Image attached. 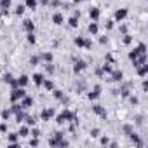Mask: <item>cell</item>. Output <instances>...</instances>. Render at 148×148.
Wrapping results in <instances>:
<instances>
[{
  "label": "cell",
  "instance_id": "f1b7e54d",
  "mask_svg": "<svg viewBox=\"0 0 148 148\" xmlns=\"http://www.w3.org/2000/svg\"><path fill=\"white\" fill-rule=\"evenodd\" d=\"M26 42H28L30 45H35V44H37V35H35V32L26 33Z\"/></svg>",
  "mask_w": 148,
  "mask_h": 148
},
{
  "label": "cell",
  "instance_id": "484cf974",
  "mask_svg": "<svg viewBox=\"0 0 148 148\" xmlns=\"http://www.w3.org/2000/svg\"><path fill=\"white\" fill-rule=\"evenodd\" d=\"M79 16H75V14H73L71 18H68V25H70V28H79Z\"/></svg>",
  "mask_w": 148,
  "mask_h": 148
},
{
  "label": "cell",
  "instance_id": "bcb514c9",
  "mask_svg": "<svg viewBox=\"0 0 148 148\" xmlns=\"http://www.w3.org/2000/svg\"><path fill=\"white\" fill-rule=\"evenodd\" d=\"M122 129H124V132H125V134H129V132H132V131H134V129H132V125H129V124H125Z\"/></svg>",
  "mask_w": 148,
  "mask_h": 148
},
{
  "label": "cell",
  "instance_id": "8fae6325",
  "mask_svg": "<svg viewBox=\"0 0 148 148\" xmlns=\"http://www.w3.org/2000/svg\"><path fill=\"white\" fill-rule=\"evenodd\" d=\"M110 80H113V82H122V80H124V71H122V70H112Z\"/></svg>",
  "mask_w": 148,
  "mask_h": 148
},
{
  "label": "cell",
  "instance_id": "4316f807",
  "mask_svg": "<svg viewBox=\"0 0 148 148\" xmlns=\"http://www.w3.org/2000/svg\"><path fill=\"white\" fill-rule=\"evenodd\" d=\"M131 63L134 64V68H136V66H139V64H143V63H146V54H141V56H138V58H136V59H132Z\"/></svg>",
  "mask_w": 148,
  "mask_h": 148
},
{
  "label": "cell",
  "instance_id": "7c38bea8",
  "mask_svg": "<svg viewBox=\"0 0 148 148\" xmlns=\"http://www.w3.org/2000/svg\"><path fill=\"white\" fill-rule=\"evenodd\" d=\"M92 113H96V115H98V117H101V119H106V117H108L106 108H105V106H101V105H94V106H92Z\"/></svg>",
  "mask_w": 148,
  "mask_h": 148
},
{
  "label": "cell",
  "instance_id": "8d00e7d4",
  "mask_svg": "<svg viewBox=\"0 0 148 148\" xmlns=\"http://www.w3.org/2000/svg\"><path fill=\"white\" fill-rule=\"evenodd\" d=\"M12 5V0H0V7L2 9H11Z\"/></svg>",
  "mask_w": 148,
  "mask_h": 148
},
{
  "label": "cell",
  "instance_id": "681fc988",
  "mask_svg": "<svg viewBox=\"0 0 148 148\" xmlns=\"http://www.w3.org/2000/svg\"><path fill=\"white\" fill-rule=\"evenodd\" d=\"M141 89H143V91H148V80H146V79L143 80V84H141Z\"/></svg>",
  "mask_w": 148,
  "mask_h": 148
},
{
  "label": "cell",
  "instance_id": "f35d334b",
  "mask_svg": "<svg viewBox=\"0 0 148 148\" xmlns=\"http://www.w3.org/2000/svg\"><path fill=\"white\" fill-rule=\"evenodd\" d=\"M101 70H103V73H106V75H110V73H112V70H113V68H112V66H110L108 63H105V64L101 66Z\"/></svg>",
  "mask_w": 148,
  "mask_h": 148
},
{
  "label": "cell",
  "instance_id": "5b68a950",
  "mask_svg": "<svg viewBox=\"0 0 148 148\" xmlns=\"http://www.w3.org/2000/svg\"><path fill=\"white\" fill-rule=\"evenodd\" d=\"M2 82H4V84H7V86H11V89L19 87V86H18V80L14 79L12 73H4V75H2Z\"/></svg>",
  "mask_w": 148,
  "mask_h": 148
},
{
  "label": "cell",
  "instance_id": "f6af8a7d",
  "mask_svg": "<svg viewBox=\"0 0 148 148\" xmlns=\"http://www.w3.org/2000/svg\"><path fill=\"white\" fill-rule=\"evenodd\" d=\"M7 131H9V127H7V122L4 120L2 124H0V132H7Z\"/></svg>",
  "mask_w": 148,
  "mask_h": 148
},
{
  "label": "cell",
  "instance_id": "7dc6e473",
  "mask_svg": "<svg viewBox=\"0 0 148 148\" xmlns=\"http://www.w3.org/2000/svg\"><path fill=\"white\" fill-rule=\"evenodd\" d=\"M99 44H101V45H106V44H108V37H106V35L99 37Z\"/></svg>",
  "mask_w": 148,
  "mask_h": 148
},
{
  "label": "cell",
  "instance_id": "83f0119b",
  "mask_svg": "<svg viewBox=\"0 0 148 148\" xmlns=\"http://www.w3.org/2000/svg\"><path fill=\"white\" fill-rule=\"evenodd\" d=\"M0 117H2V120H9L11 117H12V112H11V108H4L2 112H0Z\"/></svg>",
  "mask_w": 148,
  "mask_h": 148
},
{
  "label": "cell",
  "instance_id": "e0dca14e",
  "mask_svg": "<svg viewBox=\"0 0 148 148\" xmlns=\"http://www.w3.org/2000/svg\"><path fill=\"white\" fill-rule=\"evenodd\" d=\"M19 105H21V108H23V110H28V108H30V106L33 105V98L26 94V96H25V98H23V99L19 101Z\"/></svg>",
  "mask_w": 148,
  "mask_h": 148
},
{
  "label": "cell",
  "instance_id": "11a10c76",
  "mask_svg": "<svg viewBox=\"0 0 148 148\" xmlns=\"http://www.w3.org/2000/svg\"><path fill=\"white\" fill-rule=\"evenodd\" d=\"M106 61H110V63H113V56H112V54H108V56H106Z\"/></svg>",
  "mask_w": 148,
  "mask_h": 148
},
{
  "label": "cell",
  "instance_id": "4fadbf2b",
  "mask_svg": "<svg viewBox=\"0 0 148 148\" xmlns=\"http://www.w3.org/2000/svg\"><path fill=\"white\" fill-rule=\"evenodd\" d=\"M136 73H138V77L145 79V77L148 75V63H143V64L136 66Z\"/></svg>",
  "mask_w": 148,
  "mask_h": 148
},
{
  "label": "cell",
  "instance_id": "ffe728a7",
  "mask_svg": "<svg viewBox=\"0 0 148 148\" xmlns=\"http://www.w3.org/2000/svg\"><path fill=\"white\" fill-rule=\"evenodd\" d=\"M87 32H89L91 35H98V33H99V25H98V21H91L89 26H87Z\"/></svg>",
  "mask_w": 148,
  "mask_h": 148
},
{
  "label": "cell",
  "instance_id": "8992f818",
  "mask_svg": "<svg viewBox=\"0 0 148 148\" xmlns=\"http://www.w3.org/2000/svg\"><path fill=\"white\" fill-rule=\"evenodd\" d=\"M86 68H87V63L84 59H73V73H75V75L82 73Z\"/></svg>",
  "mask_w": 148,
  "mask_h": 148
},
{
  "label": "cell",
  "instance_id": "f546056e",
  "mask_svg": "<svg viewBox=\"0 0 148 148\" xmlns=\"http://www.w3.org/2000/svg\"><path fill=\"white\" fill-rule=\"evenodd\" d=\"M25 11H26V5H25V4H19V5H16L14 14H16V16H23V14H25Z\"/></svg>",
  "mask_w": 148,
  "mask_h": 148
},
{
  "label": "cell",
  "instance_id": "74e56055",
  "mask_svg": "<svg viewBox=\"0 0 148 148\" xmlns=\"http://www.w3.org/2000/svg\"><path fill=\"white\" fill-rule=\"evenodd\" d=\"M44 64H45V71H47V73H51V75L56 71V66H54L52 63H44Z\"/></svg>",
  "mask_w": 148,
  "mask_h": 148
},
{
  "label": "cell",
  "instance_id": "ee69618b",
  "mask_svg": "<svg viewBox=\"0 0 148 148\" xmlns=\"http://www.w3.org/2000/svg\"><path fill=\"white\" fill-rule=\"evenodd\" d=\"M40 145V139L38 138H32L30 139V146H38Z\"/></svg>",
  "mask_w": 148,
  "mask_h": 148
},
{
  "label": "cell",
  "instance_id": "816d5d0a",
  "mask_svg": "<svg viewBox=\"0 0 148 148\" xmlns=\"http://www.w3.org/2000/svg\"><path fill=\"white\" fill-rule=\"evenodd\" d=\"M120 33H122V35L127 33V26H125V25H120Z\"/></svg>",
  "mask_w": 148,
  "mask_h": 148
},
{
  "label": "cell",
  "instance_id": "ab89813d",
  "mask_svg": "<svg viewBox=\"0 0 148 148\" xmlns=\"http://www.w3.org/2000/svg\"><path fill=\"white\" fill-rule=\"evenodd\" d=\"M127 99H129V103H131V105H134V106H136V105L139 103V99H138V98H136L134 94H129V96H127Z\"/></svg>",
  "mask_w": 148,
  "mask_h": 148
},
{
  "label": "cell",
  "instance_id": "44dd1931",
  "mask_svg": "<svg viewBox=\"0 0 148 148\" xmlns=\"http://www.w3.org/2000/svg\"><path fill=\"white\" fill-rule=\"evenodd\" d=\"M42 87L45 89V91H52L54 87H56V84H54V80H51V79H44V82H42Z\"/></svg>",
  "mask_w": 148,
  "mask_h": 148
},
{
  "label": "cell",
  "instance_id": "e575fe53",
  "mask_svg": "<svg viewBox=\"0 0 148 148\" xmlns=\"http://www.w3.org/2000/svg\"><path fill=\"white\" fill-rule=\"evenodd\" d=\"M122 42H124V45H131V44H132V35H129V33H124V37H122Z\"/></svg>",
  "mask_w": 148,
  "mask_h": 148
},
{
  "label": "cell",
  "instance_id": "60d3db41",
  "mask_svg": "<svg viewBox=\"0 0 148 148\" xmlns=\"http://www.w3.org/2000/svg\"><path fill=\"white\" fill-rule=\"evenodd\" d=\"M113 26H115V21H113V19H108V21L105 23V28H106V30H113Z\"/></svg>",
  "mask_w": 148,
  "mask_h": 148
},
{
  "label": "cell",
  "instance_id": "9a60e30c",
  "mask_svg": "<svg viewBox=\"0 0 148 148\" xmlns=\"http://www.w3.org/2000/svg\"><path fill=\"white\" fill-rule=\"evenodd\" d=\"M23 30H25L26 33H30V32H35V30H37V25H35L32 19H25V21H23Z\"/></svg>",
  "mask_w": 148,
  "mask_h": 148
},
{
  "label": "cell",
  "instance_id": "cb8c5ba5",
  "mask_svg": "<svg viewBox=\"0 0 148 148\" xmlns=\"http://www.w3.org/2000/svg\"><path fill=\"white\" fill-rule=\"evenodd\" d=\"M23 124H26L28 127H33V125H37V117H33V115H26L25 120H23Z\"/></svg>",
  "mask_w": 148,
  "mask_h": 148
},
{
  "label": "cell",
  "instance_id": "30bf717a",
  "mask_svg": "<svg viewBox=\"0 0 148 148\" xmlns=\"http://www.w3.org/2000/svg\"><path fill=\"white\" fill-rule=\"evenodd\" d=\"M56 115V112H54V108H44L42 112H40V119L44 120V122H47V120H51L52 117Z\"/></svg>",
  "mask_w": 148,
  "mask_h": 148
},
{
  "label": "cell",
  "instance_id": "836d02e7",
  "mask_svg": "<svg viewBox=\"0 0 148 148\" xmlns=\"http://www.w3.org/2000/svg\"><path fill=\"white\" fill-rule=\"evenodd\" d=\"M40 63H42V59H40L38 54H33V56L30 58V64H32V66H37V64H40Z\"/></svg>",
  "mask_w": 148,
  "mask_h": 148
},
{
  "label": "cell",
  "instance_id": "603a6c76",
  "mask_svg": "<svg viewBox=\"0 0 148 148\" xmlns=\"http://www.w3.org/2000/svg\"><path fill=\"white\" fill-rule=\"evenodd\" d=\"M18 134H19V138H28V136H30V127H28L26 124H21Z\"/></svg>",
  "mask_w": 148,
  "mask_h": 148
},
{
  "label": "cell",
  "instance_id": "9f6ffc18",
  "mask_svg": "<svg viewBox=\"0 0 148 148\" xmlns=\"http://www.w3.org/2000/svg\"><path fill=\"white\" fill-rule=\"evenodd\" d=\"M82 2V0H73V4H80Z\"/></svg>",
  "mask_w": 148,
  "mask_h": 148
},
{
  "label": "cell",
  "instance_id": "d6a6232c",
  "mask_svg": "<svg viewBox=\"0 0 148 148\" xmlns=\"http://www.w3.org/2000/svg\"><path fill=\"white\" fill-rule=\"evenodd\" d=\"M25 5H26V9H37L38 0H25Z\"/></svg>",
  "mask_w": 148,
  "mask_h": 148
},
{
  "label": "cell",
  "instance_id": "3957f363",
  "mask_svg": "<svg viewBox=\"0 0 148 148\" xmlns=\"http://www.w3.org/2000/svg\"><path fill=\"white\" fill-rule=\"evenodd\" d=\"M141 54H146V44H145V42H139L132 51H129V59L132 61V59H136V58L141 56Z\"/></svg>",
  "mask_w": 148,
  "mask_h": 148
},
{
  "label": "cell",
  "instance_id": "7a4b0ae2",
  "mask_svg": "<svg viewBox=\"0 0 148 148\" xmlns=\"http://www.w3.org/2000/svg\"><path fill=\"white\" fill-rule=\"evenodd\" d=\"M68 145H70V141L64 139V132H61V131L54 132V136L49 139V146H59V148H64V146H68Z\"/></svg>",
  "mask_w": 148,
  "mask_h": 148
},
{
  "label": "cell",
  "instance_id": "d590c367",
  "mask_svg": "<svg viewBox=\"0 0 148 148\" xmlns=\"http://www.w3.org/2000/svg\"><path fill=\"white\" fill-rule=\"evenodd\" d=\"M40 134H42V132H40V129H38V127H35V125H33V127L30 129V136H32V138H40Z\"/></svg>",
  "mask_w": 148,
  "mask_h": 148
},
{
  "label": "cell",
  "instance_id": "7402d4cb",
  "mask_svg": "<svg viewBox=\"0 0 148 148\" xmlns=\"http://www.w3.org/2000/svg\"><path fill=\"white\" fill-rule=\"evenodd\" d=\"M12 115H14V119H16V122H18V124H23V120H25V117H26L28 113L21 108L19 112H16V113H12Z\"/></svg>",
  "mask_w": 148,
  "mask_h": 148
},
{
  "label": "cell",
  "instance_id": "b9f144b4",
  "mask_svg": "<svg viewBox=\"0 0 148 148\" xmlns=\"http://www.w3.org/2000/svg\"><path fill=\"white\" fill-rule=\"evenodd\" d=\"M99 143H101L103 146H108V143H110V138H108V136H101V138H99Z\"/></svg>",
  "mask_w": 148,
  "mask_h": 148
},
{
  "label": "cell",
  "instance_id": "f907efd6",
  "mask_svg": "<svg viewBox=\"0 0 148 148\" xmlns=\"http://www.w3.org/2000/svg\"><path fill=\"white\" fill-rule=\"evenodd\" d=\"M136 124H138V125L143 124V115H138V117H136Z\"/></svg>",
  "mask_w": 148,
  "mask_h": 148
},
{
  "label": "cell",
  "instance_id": "2e32d148",
  "mask_svg": "<svg viewBox=\"0 0 148 148\" xmlns=\"http://www.w3.org/2000/svg\"><path fill=\"white\" fill-rule=\"evenodd\" d=\"M127 136H129V139H131V141H132V143H134L138 148H141V146H143V139L139 138V134H136V132L132 131V132H129Z\"/></svg>",
  "mask_w": 148,
  "mask_h": 148
},
{
  "label": "cell",
  "instance_id": "db71d44e",
  "mask_svg": "<svg viewBox=\"0 0 148 148\" xmlns=\"http://www.w3.org/2000/svg\"><path fill=\"white\" fill-rule=\"evenodd\" d=\"M59 4H61L59 0H51V5H52V7H56V5H59Z\"/></svg>",
  "mask_w": 148,
  "mask_h": 148
},
{
  "label": "cell",
  "instance_id": "d6986e66",
  "mask_svg": "<svg viewBox=\"0 0 148 148\" xmlns=\"http://www.w3.org/2000/svg\"><path fill=\"white\" fill-rule=\"evenodd\" d=\"M16 80H18V86H19V87H26V86L30 84V77L25 75V73H21V75H19Z\"/></svg>",
  "mask_w": 148,
  "mask_h": 148
},
{
  "label": "cell",
  "instance_id": "9c48e42d",
  "mask_svg": "<svg viewBox=\"0 0 148 148\" xmlns=\"http://www.w3.org/2000/svg\"><path fill=\"white\" fill-rule=\"evenodd\" d=\"M44 79H45V75L44 73H38V71H35L33 75H32V82L35 84V87H42V82H44Z\"/></svg>",
  "mask_w": 148,
  "mask_h": 148
},
{
  "label": "cell",
  "instance_id": "4dcf8cb0",
  "mask_svg": "<svg viewBox=\"0 0 148 148\" xmlns=\"http://www.w3.org/2000/svg\"><path fill=\"white\" fill-rule=\"evenodd\" d=\"M51 92H52V96H54V98H56L58 101H61V99L64 98V92H63V91H59V89H56V87H54V89H52Z\"/></svg>",
  "mask_w": 148,
  "mask_h": 148
},
{
  "label": "cell",
  "instance_id": "1f68e13d",
  "mask_svg": "<svg viewBox=\"0 0 148 148\" xmlns=\"http://www.w3.org/2000/svg\"><path fill=\"white\" fill-rule=\"evenodd\" d=\"M84 42H86V37H73V44H75L79 49L84 47Z\"/></svg>",
  "mask_w": 148,
  "mask_h": 148
},
{
  "label": "cell",
  "instance_id": "c3c4849f",
  "mask_svg": "<svg viewBox=\"0 0 148 148\" xmlns=\"http://www.w3.org/2000/svg\"><path fill=\"white\" fill-rule=\"evenodd\" d=\"M91 136H92V138H98V136H99V129H98V127L91 129Z\"/></svg>",
  "mask_w": 148,
  "mask_h": 148
},
{
  "label": "cell",
  "instance_id": "5bb4252c",
  "mask_svg": "<svg viewBox=\"0 0 148 148\" xmlns=\"http://www.w3.org/2000/svg\"><path fill=\"white\" fill-rule=\"evenodd\" d=\"M89 18H91V21H99V18H101L99 7H89Z\"/></svg>",
  "mask_w": 148,
  "mask_h": 148
},
{
  "label": "cell",
  "instance_id": "52a82bcc",
  "mask_svg": "<svg viewBox=\"0 0 148 148\" xmlns=\"http://www.w3.org/2000/svg\"><path fill=\"white\" fill-rule=\"evenodd\" d=\"M127 16H129V11H127L125 7L117 9V11H115V14H113V21H115V23H122Z\"/></svg>",
  "mask_w": 148,
  "mask_h": 148
},
{
  "label": "cell",
  "instance_id": "ac0fdd59",
  "mask_svg": "<svg viewBox=\"0 0 148 148\" xmlns=\"http://www.w3.org/2000/svg\"><path fill=\"white\" fill-rule=\"evenodd\" d=\"M52 23H54L56 26H61V25L64 23V16H63V12H54V14H52Z\"/></svg>",
  "mask_w": 148,
  "mask_h": 148
},
{
  "label": "cell",
  "instance_id": "7bdbcfd3",
  "mask_svg": "<svg viewBox=\"0 0 148 148\" xmlns=\"http://www.w3.org/2000/svg\"><path fill=\"white\" fill-rule=\"evenodd\" d=\"M84 49H92V40H91V38H86V42H84Z\"/></svg>",
  "mask_w": 148,
  "mask_h": 148
},
{
  "label": "cell",
  "instance_id": "6da1fadb",
  "mask_svg": "<svg viewBox=\"0 0 148 148\" xmlns=\"http://www.w3.org/2000/svg\"><path fill=\"white\" fill-rule=\"evenodd\" d=\"M54 117H56V122H58L59 125H64V124H70L73 119H75L77 113L71 112V110H68V108H64L61 113H58V115H54Z\"/></svg>",
  "mask_w": 148,
  "mask_h": 148
},
{
  "label": "cell",
  "instance_id": "d4e9b609",
  "mask_svg": "<svg viewBox=\"0 0 148 148\" xmlns=\"http://www.w3.org/2000/svg\"><path fill=\"white\" fill-rule=\"evenodd\" d=\"M40 59H42L44 63H52V61H54V56H52V52L47 51V52H42V54H40Z\"/></svg>",
  "mask_w": 148,
  "mask_h": 148
},
{
  "label": "cell",
  "instance_id": "f5cc1de1",
  "mask_svg": "<svg viewBox=\"0 0 148 148\" xmlns=\"http://www.w3.org/2000/svg\"><path fill=\"white\" fill-rule=\"evenodd\" d=\"M96 75H98V77H103L105 73H103V70H101V68H96Z\"/></svg>",
  "mask_w": 148,
  "mask_h": 148
},
{
  "label": "cell",
  "instance_id": "277c9868",
  "mask_svg": "<svg viewBox=\"0 0 148 148\" xmlns=\"http://www.w3.org/2000/svg\"><path fill=\"white\" fill-rule=\"evenodd\" d=\"M25 96H26L25 87H16V89L11 91V103H14V101H21Z\"/></svg>",
  "mask_w": 148,
  "mask_h": 148
},
{
  "label": "cell",
  "instance_id": "ba28073f",
  "mask_svg": "<svg viewBox=\"0 0 148 148\" xmlns=\"http://www.w3.org/2000/svg\"><path fill=\"white\" fill-rule=\"evenodd\" d=\"M99 96H101V86H99V84H96V86L92 87V91H89V92H87V99H89V101H96Z\"/></svg>",
  "mask_w": 148,
  "mask_h": 148
}]
</instances>
